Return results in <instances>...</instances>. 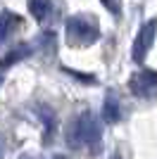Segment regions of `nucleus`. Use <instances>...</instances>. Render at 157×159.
<instances>
[{
	"instance_id": "nucleus-1",
	"label": "nucleus",
	"mask_w": 157,
	"mask_h": 159,
	"mask_svg": "<svg viewBox=\"0 0 157 159\" xmlns=\"http://www.w3.org/2000/svg\"><path fill=\"white\" fill-rule=\"evenodd\" d=\"M100 135H102V133H100V126H98V121H95V116H93L91 112L81 114V116L72 124L69 133H67V138H69L72 147L91 145L93 150L100 145Z\"/></svg>"
},
{
	"instance_id": "nucleus-2",
	"label": "nucleus",
	"mask_w": 157,
	"mask_h": 159,
	"mask_svg": "<svg viewBox=\"0 0 157 159\" xmlns=\"http://www.w3.org/2000/svg\"><path fill=\"white\" fill-rule=\"evenodd\" d=\"M67 33L78 45H93L100 36L98 24L93 19H88V17H69L67 19Z\"/></svg>"
},
{
	"instance_id": "nucleus-3",
	"label": "nucleus",
	"mask_w": 157,
	"mask_h": 159,
	"mask_svg": "<svg viewBox=\"0 0 157 159\" xmlns=\"http://www.w3.org/2000/svg\"><path fill=\"white\" fill-rule=\"evenodd\" d=\"M155 88H157V79H155L152 69H140L138 74H133V79H131L133 95H138V98H152Z\"/></svg>"
},
{
	"instance_id": "nucleus-4",
	"label": "nucleus",
	"mask_w": 157,
	"mask_h": 159,
	"mask_svg": "<svg viewBox=\"0 0 157 159\" xmlns=\"http://www.w3.org/2000/svg\"><path fill=\"white\" fill-rule=\"evenodd\" d=\"M152 40H155V21H145L140 31H138L136 40H133V62H143L148 50H150Z\"/></svg>"
},
{
	"instance_id": "nucleus-5",
	"label": "nucleus",
	"mask_w": 157,
	"mask_h": 159,
	"mask_svg": "<svg viewBox=\"0 0 157 159\" xmlns=\"http://www.w3.org/2000/svg\"><path fill=\"white\" fill-rule=\"evenodd\" d=\"M102 119L107 121V124H117L119 119H121V107H119L117 98L112 93H107V98H105V105H102Z\"/></svg>"
},
{
	"instance_id": "nucleus-6",
	"label": "nucleus",
	"mask_w": 157,
	"mask_h": 159,
	"mask_svg": "<svg viewBox=\"0 0 157 159\" xmlns=\"http://www.w3.org/2000/svg\"><path fill=\"white\" fill-rule=\"evenodd\" d=\"M26 5H29L31 17H33V19H38V21L48 19L50 12H52V2H50V0H26Z\"/></svg>"
},
{
	"instance_id": "nucleus-7",
	"label": "nucleus",
	"mask_w": 157,
	"mask_h": 159,
	"mask_svg": "<svg viewBox=\"0 0 157 159\" xmlns=\"http://www.w3.org/2000/svg\"><path fill=\"white\" fill-rule=\"evenodd\" d=\"M17 24H19V17L14 12H10V10H7V12H0V43L7 40V36L12 33V29L17 26Z\"/></svg>"
},
{
	"instance_id": "nucleus-8",
	"label": "nucleus",
	"mask_w": 157,
	"mask_h": 159,
	"mask_svg": "<svg viewBox=\"0 0 157 159\" xmlns=\"http://www.w3.org/2000/svg\"><path fill=\"white\" fill-rule=\"evenodd\" d=\"M29 52H31V48H29V45L14 48V52L10 55V57H2V60H0V66H10V64H14V62L21 60V57H29Z\"/></svg>"
},
{
	"instance_id": "nucleus-9",
	"label": "nucleus",
	"mask_w": 157,
	"mask_h": 159,
	"mask_svg": "<svg viewBox=\"0 0 157 159\" xmlns=\"http://www.w3.org/2000/svg\"><path fill=\"white\" fill-rule=\"evenodd\" d=\"M100 2H102V5L107 7V10H110L114 17H119V12H121V5H119V0H100Z\"/></svg>"
},
{
	"instance_id": "nucleus-10",
	"label": "nucleus",
	"mask_w": 157,
	"mask_h": 159,
	"mask_svg": "<svg viewBox=\"0 0 157 159\" xmlns=\"http://www.w3.org/2000/svg\"><path fill=\"white\" fill-rule=\"evenodd\" d=\"M52 159H67V157H64V154H55Z\"/></svg>"
},
{
	"instance_id": "nucleus-11",
	"label": "nucleus",
	"mask_w": 157,
	"mask_h": 159,
	"mask_svg": "<svg viewBox=\"0 0 157 159\" xmlns=\"http://www.w3.org/2000/svg\"><path fill=\"white\" fill-rule=\"evenodd\" d=\"M112 159H119V157H112Z\"/></svg>"
}]
</instances>
